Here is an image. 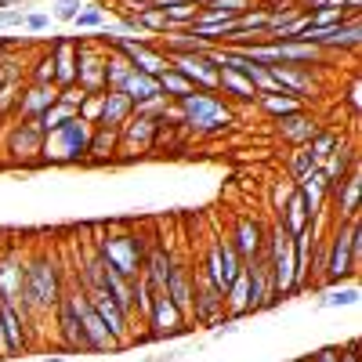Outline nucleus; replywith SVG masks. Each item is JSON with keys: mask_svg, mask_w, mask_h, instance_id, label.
<instances>
[{"mask_svg": "<svg viewBox=\"0 0 362 362\" xmlns=\"http://www.w3.org/2000/svg\"><path fill=\"white\" fill-rule=\"evenodd\" d=\"M15 4H22V0H15Z\"/></svg>", "mask_w": 362, "mask_h": 362, "instance_id": "obj_62", "label": "nucleus"}, {"mask_svg": "<svg viewBox=\"0 0 362 362\" xmlns=\"http://www.w3.org/2000/svg\"><path fill=\"white\" fill-rule=\"evenodd\" d=\"M124 95L138 105V102H148V98H160V80L156 76H148V73H138L131 69L127 83H124Z\"/></svg>", "mask_w": 362, "mask_h": 362, "instance_id": "obj_37", "label": "nucleus"}, {"mask_svg": "<svg viewBox=\"0 0 362 362\" xmlns=\"http://www.w3.org/2000/svg\"><path fill=\"white\" fill-rule=\"evenodd\" d=\"M170 66L185 76L196 90H214L218 95V62L210 54H177V58H170Z\"/></svg>", "mask_w": 362, "mask_h": 362, "instance_id": "obj_14", "label": "nucleus"}, {"mask_svg": "<svg viewBox=\"0 0 362 362\" xmlns=\"http://www.w3.org/2000/svg\"><path fill=\"white\" fill-rule=\"evenodd\" d=\"M73 25H76V29H105V11H102V4L80 8V15L73 18Z\"/></svg>", "mask_w": 362, "mask_h": 362, "instance_id": "obj_45", "label": "nucleus"}, {"mask_svg": "<svg viewBox=\"0 0 362 362\" xmlns=\"http://www.w3.org/2000/svg\"><path fill=\"white\" fill-rule=\"evenodd\" d=\"M177 109H181V119H185V131H196V134H225L235 124L232 105L214 90H192V95L177 102Z\"/></svg>", "mask_w": 362, "mask_h": 362, "instance_id": "obj_4", "label": "nucleus"}, {"mask_svg": "<svg viewBox=\"0 0 362 362\" xmlns=\"http://www.w3.org/2000/svg\"><path fill=\"white\" fill-rule=\"evenodd\" d=\"M80 0H54V18H62V22H73L80 15Z\"/></svg>", "mask_w": 362, "mask_h": 362, "instance_id": "obj_51", "label": "nucleus"}, {"mask_svg": "<svg viewBox=\"0 0 362 362\" xmlns=\"http://www.w3.org/2000/svg\"><path fill=\"white\" fill-rule=\"evenodd\" d=\"M189 315L199 322V326H221L228 319L225 312V293L210 283L199 268H192V308Z\"/></svg>", "mask_w": 362, "mask_h": 362, "instance_id": "obj_8", "label": "nucleus"}, {"mask_svg": "<svg viewBox=\"0 0 362 362\" xmlns=\"http://www.w3.org/2000/svg\"><path fill=\"white\" fill-rule=\"evenodd\" d=\"M272 44H276V51H279V66L312 69V66H322V58H326V51H319L312 44H300V40H272Z\"/></svg>", "mask_w": 362, "mask_h": 362, "instance_id": "obj_29", "label": "nucleus"}, {"mask_svg": "<svg viewBox=\"0 0 362 362\" xmlns=\"http://www.w3.org/2000/svg\"><path fill=\"white\" fill-rule=\"evenodd\" d=\"M312 214H308V203L305 199H300V192L293 189V196L279 206V228L293 239V235H300V232H305V228H312Z\"/></svg>", "mask_w": 362, "mask_h": 362, "instance_id": "obj_30", "label": "nucleus"}, {"mask_svg": "<svg viewBox=\"0 0 362 362\" xmlns=\"http://www.w3.org/2000/svg\"><path fill=\"white\" fill-rule=\"evenodd\" d=\"M351 167H358V148H355V145H344V141H341L334 153H329V156L319 163V170H322L326 181H329V189H334L337 181H344Z\"/></svg>", "mask_w": 362, "mask_h": 362, "instance_id": "obj_31", "label": "nucleus"}, {"mask_svg": "<svg viewBox=\"0 0 362 362\" xmlns=\"http://www.w3.org/2000/svg\"><path fill=\"white\" fill-rule=\"evenodd\" d=\"M22 283H25V257L15 247L0 250V305H15L22 300Z\"/></svg>", "mask_w": 362, "mask_h": 362, "instance_id": "obj_15", "label": "nucleus"}, {"mask_svg": "<svg viewBox=\"0 0 362 362\" xmlns=\"http://www.w3.org/2000/svg\"><path fill=\"white\" fill-rule=\"evenodd\" d=\"M228 243L235 247L239 257H243V264L254 261V257H261V254H264V225H261L257 218H239Z\"/></svg>", "mask_w": 362, "mask_h": 362, "instance_id": "obj_19", "label": "nucleus"}, {"mask_svg": "<svg viewBox=\"0 0 362 362\" xmlns=\"http://www.w3.org/2000/svg\"><path fill=\"white\" fill-rule=\"evenodd\" d=\"M58 102V87L54 83H29L18 90V102H15V116L22 119H37L40 112H47Z\"/></svg>", "mask_w": 362, "mask_h": 362, "instance_id": "obj_18", "label": "nucleus"}, {"mask_svg": "<svg viewBox=\"0 0 362 362\" xmlns=\"http://www.w3.org/2000/svg\"><path fill=\"white\" fill-rule=\"evenodd\" d=\"M362 44V22L358 18H344L341 25H334L329 40L322 44V51H355Z\"/></svg>", "mask_w": 362, "mask_h": 362, "instance_id": "obj_36", "label": "nucleus"}, {"mask_svg": "<svg viewBox=\"0 0 362 362\" xmlns=\"http://www.w3.org/2000/svg\"><path fill=\"white\" fill-rule=\"evenodd\" d=\"M40 362H69V358H58V355H51V358H40Z\"/></svg>", "mask_w": 362, "mask_h": 362, "instance_id": "obj_60", "label": "nucleus"}, {"mask_svg": "<svg viewBox=\"0 0 362 362\" xmlns=\"http://www.w3.org/2000/svg\"><path fill=\"white\" fill-rule=\"evenodd\" d=\"M156 80H160V95H163V98H170V102H181L185 95H192V90H196L185 76H181V73L174 69V66H167Z\"/></svg>", "mask_w": 362, "mask_h": 362, "instance_id": "obj_39", "label": "nucleus"}, {"mask_svg": "<svg viewBox=\"0 0 362 362\" xmlns=\"http://www.w3.org/2000/svg\"><path fill=\"white\" fill-rule=\"evenodd\" d=\"M15 25H25V15L18 8H0V29H15Z\"/></svg>", "mask_w": 362, "mask_h": 362, "instance_id": "obj_53", "label": "nucleus"}, {"mask_svg": "<svg viewBox=\"0 0 362 362\" xmlns=\"http://www.w3.org/2000/svg\"><path fill=\"white\" fill-rule=\"evenodd\" d=\"M293 189H297V185H293L290 177L276 181V189H272V203H276V214H279V206H283V203H286V199L293 196Z\"/></svg>", "mask_w": 362, "mask_h": 362, "instance_id": "obj_52", "label": "nucleus"}, {"mask_svg": "<svg viewBox=\"0 0 362 362\" xmlns=\"http://www.w3.org/2000/svg\"><path fill=\"white\" fill-rule=\"evenodd\" d=\"M167 102H170V98H163V95H160V98H148V102H138L131 116H145V119H156V124H160V116H163Z\"/></svg>", "mask_w": 362, "mask_h": 362, "instance_id": "obj_47", "label": "nucleus"}, {"mask_svg": "<svg viewBox=\"0 0 362 362\" xmlns=\"http://www.w3.org/2000/svg\"><path fill=\"white\" fill-rule=\"evenodd\" d=\"M348 109L358 116V109H362V87H358V80H351V87H348Z\"/></svg>", "mask_w": 362, "mask_h": 362, "instance_id": "obj_54", "label": "nucleus"}, {"mask_svg": "<svg viewBox=\"0 0 362 362\" xmlns=\"http://www.w3.org/2000/svg\"><path fill=\"white\" fill-rule=\"evenodd\" d=\"M163 293L174 300V305L189 315V308H192V268L185 264V261H177L174 257V264H170V272H167V286H163Z\"/></svg>", "mask_w": 362, "mask_h": 362, "instance_id": "obj_25", "label": "nucleus"}, {"mask_svg": "<svg viewBox=\"0 0 362 362\" xmlns=\"http://www.w3.org/2000/svg\"><path fill=\"white\" fill-rule=\"evenodd\" d=\"M297 362H308V358H297Z\"/></svg>", "mask_w": 362, "mask_h": 362, "instance_id": "obj_61", "label": "nucleus"}, {"mask_svg": "<svg viewBox=\"0 0 362 362\" xmlns=\"http://www.w3.org/2000/svg\"><path fill=\"white\" fill-rule=\"evenodd\" d=\"M264 257H268V272H272V290L276 297H293L297 283H293V239L279 228V221L264 228Z\"/></svg>", "mask_w": 362, "mask_h": 362, "instance_id": "obj_6", "label": "nucleus"}, {"mask_svg": "<svg viewBox=\"0 0 362 362\" xmlns=\"http://www.w3.org/2000/svg\"><path fill=\"white\" fill-rule=\"evenodd\" d=\"M218 95L232 98V102H257V90L247 76H239L232 69H221L218 73Z\"/></svg>", "mask_w": 362, "mask_h": 362, "instance_id": "obj_35", "label": "nucleus"}, {"mask_svg": "<svg viewBox=\"0 0 362 362\" xmlns=\"http://www.w3.org/2000/svg\"><path fill=\"white\" fill-rule=\"evenodd\" d=\"M153 297H156V290H153V283H145L141 276L134 279V312L145 319L148 315V308H153Z\"/></svg>", "mask_w": 362, "mask_h": 362, "instance_id": "obj_46", "label": "nucleus"}, {"mask_svg": "<svg viewBox=\"0 0 362 362\" xmlns=\"http://www.w3.org/2000/svg\"><path fill=\"white\" fill-rule=\"evenodd\" d=\"M25 29H33V33L47 29V15H25Z\"/></svg>", "mask_w": 362, "mask_h": 362, "instance_id": "obj_56", "label": "nucleus"}, {"mask_svg": "<svg viewBox=\"0 0 362 362\" xmlns=\"http://www.w3.org/2000/svg\"><path fill=\"white\" fill-rule=\"evenodd\" d=\"M73 116H80V112H76V109H69V105H62V102H54L47 112H40V116H37V124H40V131H44V134H51V131H58L62 124H69Z\"/></svg>", "mask_w": 362, "mask_h": 362, "instance_id": "obj_41", "label": "nucleus"}, {"mask_svg": "<svg viewBox=\"0 0 362 362\" xmlns=\"http://www.w3.org/2000/svg\"><path fill=\"white\" fill-rule=\"evenodd\" d=\"M293 185H297L300 199L308 203V214H312V218L326 214V203H329V181H326V174H322L319 167H315V170H308L305 177H297Z\"/></svg>", "mask_w": 362, "mask_h": 362, "instance_id": "obj_21", "label": "nucleus"}, {"mask_svg": "<svg viewBox=\"0 0 362 362\" xmlns=\"http://www.w3.org/2000/svg\"><path fill=\"white\" fill-rule=\"evenodd\" d=\"M156 131H160V124H156V119H145V116H131L127 124H119L116 160L148 156V153H153V145H156Z\"/></svg>", "mask_w": 362, "mask_h": 362, "instance_id": "obj_12", "label": "nucleus"}, {"mask_svg": "<svg viewBox=\"0 0 362 362\" xmlns=\"http://www.w3.org/2000/svg\"><path fill=\"white\" fill-rule=\"evenodd\" d=\"M337 362H358V341H348L344 348H337Z\"/></svg>", "mask_w": 362, "mask_h": 362, "instance_id": "obj_55", "label": "nucleus"}, {"mask_svg": "<svg viewBox=\"0 0 362 362\" xmlns=\"http://www.w3.org/2000/svg\"><path fill=\"white\" fill-rule=\"evenodd\" d=\"M83 293H87V300H90V308H95V312L102 315V322L109 326V334L116 337V344L124 348V344L131 341V315L119 308L105 290H83Z\"/></svg>", "mask_w": 362, "mask_h": 362, "instance_id": "obj_16", "label": "nucleus"}, {"mask_svg": "<svg viewBox=\"0 0 362 362\" xmlns=\"http://www.w3.org/2000/svg\"><path fill=\"white\" fill-rule=\"evenodd\" d=\"M358 300V290L355 286H334V290H326L322 293V300H319V308H348V305H355Z\"/></svg>", "mask_w": 362, "mask_h": 362, "instance_id": "obj_43", "label": "nucleus"}, {"mask_svg": "<svg viewBox=\"0 0 362 362\" xmlns=\"http://www.w3.org/2000/svg\"><path fill=\"white\" fill-rule=\"evenodd\" d=\"M116 148H119V127H105V124H95L90 131V145H87V160L83 163H112L116 160Z\"/></svg>", "mask_w": 362, "mask_h": 362, "instance_id": "obj_28", "label": "nucleus"}, {"mask_svg": "<svg viewBox=\"0 0 362 362\" xmlns=\"http://www.w3.org/2000/svg\"><path fill=\"white\" fill-rule=\"evenodd\" d=\"M362 264V225L355 218H337L334 232L326 239V268H322V283L319 286H341L351 279Z\"/></svg>", "mask_w": 362, "mask_h": 362, "instance_id": "obj_2", "label": "nucleus"}, {"mask_svg": "<svg viewBox=\"0 0 362 362\" xmlns=\"http://www.w3.org/2000/svg\"><path fill=\"white\" fill-rule=\"evenodd\" d=\"M170 264H174V254H170V247H163V243H153V247L145 250V261H141V279H145V283H153V290H156V293H163Z\"/></svg>", "mask_w": 362, "mask_h": 362, "instance_id": "obj_24", "label": "nucleus"}, {"mask_svg": "<svg viewBox=\"0 0 362 362\" xmlns=\"http://www.w3.org/2000/svg\"><path fill=\"white\" fill-rule=\"evenodd\" d=\"M337 145H341V134H337V131H322V127H319V131H315V138H312L305 148H308V156H312V160H315V167H319L329 153H334Z\"/></svg>", "mask_w": 362, "mask_h": 362, "instance_id": "obj_40", "label": "nucleus"}, {"mask_svg": "<svg viewBox=\"0 0 362 362\" xmlns=\"http://www.w3.org/2000/svg\"><path fill=\"white\" fill-rule=\"evenodd\" d=\"M300 11H315V8H326V0H297Z\"/></svg>", "mask_w": 362, "mask_h": 362, "instance_id": "obj_58", "label": "nucleus"}, {"mask_svg": "<svg viewBox=\"0 0 362 362\" xmlns=\"http://www.w3.org/2000/svg\"><path fill=\"white\" fill-rule=\"evenodd\" d=\"M247 268V286H250V312H264V308H276L279 297L272 290V272H268V257H254L243 264Z\"/></svg>", "mask_w": 362, "mask_h": 362, "instance_id": "obj_17", "label": "nucleus"}, {"mask_svg": "<svg viewBox=\"0 0 362 362\" xmlns=\"http://www.w3.org/2000/svg\"><path fill=\"white\" fill-rule=\"evenodd\" d=\"M98 116H102V95H87L80 102V119H87V124H98Z\"/></svg>", "mask_w": 362, "mask_h": 362, "instance_id": "obj_50", "label": "nucleus"}, {"mask_svg": "<svg viewBox=\"0 0 362 362\" xmlns=\"http://www.w3.org/2000/svg\"><path fill=\"white\" fill-rule=\"evenodd\" d=\"M87 98V90H80V83H69V87H58V102L62 105H69V109H76L80 112V102Z\"/></svg>", "mask_w": 362, "mask_h": 362, "instance_id": "obj_49", "label": "nucleus"}, {"mask_svg": "<svg viewBox=\"0 0 362 362\" xmlns=\"http://www.w3.org/2000/svg\"><path fill=\"white\" fill-rule=\"evenodd\" d=\"M145 326H148L145 329L148 341H167V337L185 334V329H189V315L181 312L167 293H156L153 297V308H148V315H145Z\"/></svg>", "mask_w": 362, "mask_h": 362, "instance_id": "obj_9", "label": "nucleus"}, {"mask_svg": "<svg viewBox=\"0 0 362 362\" xmlns=\"http://www.w3.org/2000/svg\"><path fill=\"white\" fill-rule=\"evenodd\" d=\"M254 105H257L264 116H272V119H283V116H290V112L305 109V102L293 98V95H286V90H268V95H257Z\"/></svg>", "mask_w": 362, "mask_h": 362, "instance_id": "obj_34", "label": "nucleus"}, {"mask_svg": "<svg viewBox=\"0 0 362 362\" xmlns=\"http://www.w3.org/2000/svg\"><path fill=\"white\" fill-rule=\"evenodd\" d=\"M156 47L167 54V58H177V54H210V44L192 37L189 29H170L167 37L156 40Z\"/></svg>", "mask_w": 362, "mask_h": 362, "instance_id": "obj_32", "label": "nucleus"}, {"mask_svg": "<svg viewBox=\"0 0 362 362\" xmlns=\"http://www.w3.org/2000/svg\"><path fill=\"white\" fill-rule=\"evenodd\" d=\"M276 131H279V138H283V141H290V145L297 148V145H308V141L315 138L319 119H315V116H308L305 109H300V112H290V116L276 119Z\"/></svg>", "mask_w": 362, "mask_h": 362, "instance_id": "obj_23", "label": "nucleus"}, {"mask_svg": "<svg viewBox=\"0 0 362 362\" xmlns=\"http://www.w3.org/2000/svg\"><path fill=\"white\" fill-rule=\"evenodd\" d=\"M54 319H58V341L62 348H83V337H80V315H76V297H73V286H66L62 300L54 308Z\"/></svg>", "mask_w": 362, "mask_h": 362, "instance_id": "obj_20", "label": "nucleus"}, {"mask_svg": "<svg viewBox=\"0 0 362 362\" xmlns=\"http://www.w3.org/2000/svg\"><path fill=\"white\" fill-rule=\"evenodd\" d=\"M105 44L95 40H76V83L87 95H102L105 90Z\"/></svg>", "mask_w": 362, "mask_h": 362, "instance_id": "obj_10", "label": "nucleus"}, {"mask_svg": "<svg viewBox=\"0 0 362 362\" xmlns=\"http://www.w3.org/2000/svg\"><path fill=\"white\" fill-rule=\"evenodd\" d=\"M90 131H95V124H87V119L73 116L69 124H62L58 131L44 134L40 163H54V167L83 163V160H87V145H90Z\"/></svg>", "mask_w": 362, "mask_h": 362, "instance_id": "obj_5", "label": "nucleus"}, {"mask_svg": "<svg viewBox=\"0 0 362 362\" xmlns=\"http://www.w3.org/2000/svg\"><path fill=\"white\" fill-rule=\"evenodd\" d=\"M308 170H315V160L308 156V148L305 145H297L293 153H290V167H286V177L297 181V177H305Z\"/></svg>", "mask_w": 362, "mask_h": 362, "instance_id": "obj_44", "label": "nucleus"}, {"mask_svg": "<svg viewBox=\"0 0 362 362\" xmlns=\"http://www.w3.org/2000/svg\"><path fill=\"white\" fill-rule=\"evenodd\" d=\"M73 297H76V315H80V337H83V348L87 351H116V337L109 334V326L102 322V315L90 308V300L80 286H73Z\"/></svg>", "mask_w": 362, "mask_h": 362, "instance_id": "obj_11", "label": "nucleus"}, {"mask_svg": "<svg viewBox=\"0 0 362 362\" xmlns=\"http://www.w3.org/2000/svg\"><path fill=\"white\" fill-rule=\"evenodd\" d=\"M25 315L22 308L15 305H0V329H4V341H8V351L11 355H22L29 348V329H25Z\"/></svg>", "mask_w": 362, "mask_h": 362, "instance_id": "obj_27", "label": "nucleus"}, {"mask_svg": "<svg viewBox=\"0 0 362 362\" xmlns=\"http://www.w3.org/2000/svg\"><path fill=\"white\" fill-rule=\"evenodd\" d=\"M4 153L15 160V163H40V153H44V131L37 119H22L15 116V124L4 131Z\"/></svg>", "mask_w": 362, "mask_h": 362, "instance_id": "obj_7", "label": "nucleus"}, {"mask_svg": "<svg viewBox=\"0 0 362 362\" xmlns=\"http://www.w3.org/2000/svg\"><path fill=\"white\" fill-rule=\"evenodd\" d=\"M308 15H312V25H341L348 18V11H341V8H315Z\"/></svg>", "mask_w": 362, "mask_h": 362, "instance_id": "obj_48", "label": "nucleus"}, {"mask_svg": "<svg viewBox=\"0 0 362 362\" xmlns=\"http://www.w3.org/2000/svg\"><path fill=\"white\" fill-rule=\"evenodd\" d=\"M66 293V276H62V261L51 257L47 250L25 257V283H22V300L18 308L22 315H47L58 308V300Z\"/></svg>", "mask_w": 362, "mask_h": 362, "instance_id": "obj_1", "label": "nucleus"}, {"mask_svg": "<svg viewBox=\"0 0 362 362\" xmlns=\"http://www.w3.org/2000/svg\"><path fill=\"white\" fill-rule=\"evenodd\" d=\"M268 76H272V83H276V90H286V95H293L300 102L319 95V80L305 66H268Z\"/></svg>", "mask_w": 362, "mask_h": 362, "instance_id": "obj_13", "label": "nucleus"}, {"mask_svg": "<svg viewBox=\"0 0 362 362\" xmlns=\"http://www.w3.org/2000/svg\"><path fill=\"white\" fill-rule=\"evenodd\" d=\"M131 69H134V66L127 62V58L109 47V54H105V90H124Z\"/></svg>", "mask_w": 362, "mask_h": 362, "instance_id": "obj_38", "label": "nucleus"}, {"mask_svg": "<svg viewBox=\"0 0 362 362\" xmlns=\"http://www.w3.org/2000/svg\"><path fill=\"white\" fill-rule=\"evenodd\" d=\"M329 199L337 203V218H355L358 214V203H362V170L351 167L348 177L329 189Z\"/></svg>", "mask_w": 362, "mask_h": 362, "instance_id": "obj_22", "label": "nucleus"}, {"mask_svg": "<svg viewBox=\"0 0 362 362\" xmlns=\"http://www.w3.org/2000/svg\"><path fill=\"white\" fill-rule=\"evenodd\" d=\"M25 80L29 83H54V62H51V51H44L40 58L25 66Z\"/></svg>", "mask_w": 362, "mask_h": 362, "instance_id": "obj_42", "label": "nucleus"}, {"mask_svg": "<svg viewBox=\"0 0 362 362\" xmlns=\"http://www.w3.org/2000/svg\"><path fill=\"white\" fill-rule=\"evenodd\" d=\"M0 358H11V351H8V341H4V329H0Z\"/></svg>", "mask_w": 362, "mask_h": 362, "instance_id": "obj_59", "label": "nucleus"}, {"mask_svg": "<svg viewBox=\"0 0 362 362\" xmlns=\"http://www.w3.org/2000/svg\"><path fill=\"white\" fill-rule=\"evenodd\" d=\"M134 112V102L124 95V90H102V116H98V124L105 127H119V124H127Z\"/></svg>", "mask_w": 362, "mask_h": 362, "instance_id": "obj_33", "label": "nucleus"}, {"mask_svg": "<svg viewBox=\"0 0 362 362\" xmlns=\"http://www.w3.org/2000/svg\"><path fill=\"white\" fill-rule=\"evenodd\" d=\"M145 235L138 228H102L95 239V254L102 257V264L109 272L124 279H138L141 276V261H145Z\"/></svg>", "mask_w": 362, "mask_h": 362, "instance_id": "obj_3", "label": "nucleus"}, {"mask_svg": "<svg viewBox=\"0 0 362 362\" xmlns=\"http://www.w3.org/2000/svg\"><path fill=\"white\" fill-rule=\"evenodd\" d=\"M47 51H51V62H54V87L76 83V40L58 37Z\"/></svg>", "mask_w": 362, "mask_h": 362, "instance_id": "obj_26", "label": "nucleus"}, {"mask_svg": "<svg viewBox=\"0 0 362 362\" xmlns=\"http://www.w3.org/2000/svg\"><path fill=\"white\" fill-rule=\"evenodd\" d=\"M308 362H337V348H322V351H315V358H308Z\"/></svg>", "mask_w": 362, "mask_h": 362, "instance_id": "obj_57", "label": "nucleus"}]
</instances>
